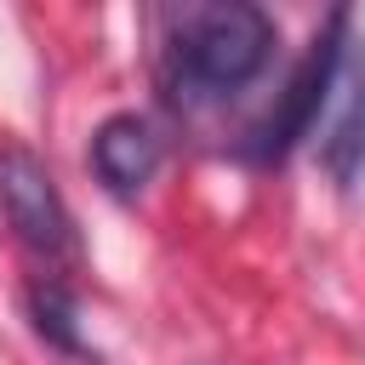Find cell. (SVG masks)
<instances>
[{
    "label": "cell",
    "mask_w": 365,
    "mask_h": 365,
    "mask_svg": "<svg viewBox=\"0 0 365 365\" xmlns=\"http://www.w3.org/2000/svg\"><path fill=\"white\" fill-rule=\"evenodd\" d=\"M348 29H354V17L336 6V11L325 17V29L314 34L308 57L291 68V80H285L274 114L257 125V137H251V154H257V160H285L302 137L319 131V114H325V97H331V80H336V63H342V40H348Z\"/></svg>",
    "instance_id": "7a4b0ae2"
},
{
    "label": "cell",
    "mask_w": 365,
    "mask_h": 365,
    "mask_svg": "<svg viewBox=\"0 0 365 365\" xmlns=\"http://www.w3.org/2000/svg\"><path fill=\"white\" fill-rule=\"evenodd\" d=\"M160 154H165V143H160V131L143 114H108L91 131V171L114 194H137L160 171Z\"/></svg>",
    "instance_id": "5b68a950"
},
{
    "label": "cell",
    "mask_w": 365,
    "mask_h": 365,
    "mask_svg": "<svg viewBox=\"0 0 365 365\" xmlns=\"http://www.w3.org/2000/svg\"><path fill=\"white\" fill-rule=\"evenodd\" d=\"M274 17L251 0H200L171 17V68L200 97L251 86L274 57Z\"/></svg>",
    "instance_id": "6da1fadb"
},
{
    "label": "cell",
    "mask_w": 365,
    "mask_h": 365,
    "mask_svg": "<svg viewBox=\"0 0 365 365\" xmlns=\"http://www.w3.org/2000/svg\"><path fill=\"white\" fill-rule=\"evenodd\" d=\"M0 211L34 257L63 262L74 251V217L63 205V188L51 182L46 160L23 143H0Z\"/></svg>",
    "instance_id": "3957f363"
},
{
    "label": "cell",
    "mask_w": 365,
    "mask_h": 365,
    "mask_svg": "<svg viewBox=\"0 0 365 365\" xmlns=\"http://www.w3.org/2000/svg\"><path fill=\"white\" fill-rule=\"evenodd\" d=\"M319 165L342 188H354L365 171V34L354 29L342 40V63H336V80L319 114Z\"/></svg>",
    "instance_id": "277c9868"
},
{
    "label": "cell",
    "mask_w": 365,
    "mask_h": 365,
    "mask_svg": "<svg viewBox=\"0 0 365 365\" xmlns=\"http://www.w3.org/2000/svg\"><path fill=\"white\" fill-rule=\"evenodd\" d=\"M29 314H34V331L63 348V354H80V325H74V297L57 285V279H40L29 291Z\"/></svg>",
    "instance_id": "8992f818"
}]
</instances>
